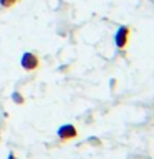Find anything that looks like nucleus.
Returning <instances> with one entry per match:
<instances>
[{
    "label": "nucleus",
    "instance_id": "obj_5",
    "mask_svg": "<svg viewBox=\"0 0 154 159\" xmlns=\"http://www.w3.org/2000/svg\"><path fill=\"white\" fill-rule=\"evenodd\" d=\"M7 159H18V157H17V156H15V154H13V152H10Z\"/></svg>",
    "mask_w": 154,
    "mask_h": 159
},
{
    "label": "nucleus",
    "instance_id": "obj_4",
    "mask_svg": "<svg viewBox=\"0 0 154 159\" xmlns=\"http://www.w3.org/2000/svg\"><path fill=\"white\" fill-rule=\"evenodd\" d=\"M20 0H0V7L2 8H12L15 3H18Z\"/></svg>",
    "mask_w": 154,
    "mask_h": 159
},
{
    "label": "nucleus",
    "instance_id": "obj_1",
    "mask_svg": "<svg viewBox=\"0 0 154 159\" xmlns=\"http://www.w3.org/2000/svg\"><path fill=\"white\" fill-rule=\"evenodd\" d=\"M40 65H42V60H40V57L33 52H25L22 55V58H20V66L28 73L37 71L40 68Z\"/></svg>",
    "mask_w": 154,
    "mask_h": 159
},
{
    "label": "nucleus",
    "instance_id": "obj_3",
    "mask_svg": "<svg viewBox=\"0 0 154 159\" xmlns=\"http://www.w3.org/2000/svg\"><path fill=\"white\" fill-rule=\"evenodd\" d=\"M57 134H58V138L61 143H68V141H71V139L78 138V129L75 124H63V126L58 128Z\"/></svg>",
    "mask_w": 154,
    "mask_h": 159
},
{
    "label": "nucleus",
    "instance_id": "obj_2",
    "mask_svg": "<svg viewBox=\"0 0 154 159\" xmlns=\"http://www.w3.org/2000/svg\"><path fill=\"white\" fill-rule=\"evenodd\" d=\"M129 35H131V28L126 25H121L118 32L114 33V45L118 50H126L129 45Z\"/></svg>",
    "mask_w": 154,
    "mask_h": 159
}]
</instances>
